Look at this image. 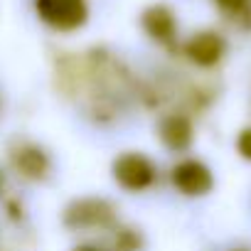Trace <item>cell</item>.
<instances>
[{
	"instance_id": "obj_5",
	"label": "cell",
	"mask_w": 251,
	"mask_h": 251,
	"mask_svg": "<svg viewBox=\"0 0 251 251\" xmlns=\"http://www.w3.org/2000/svg\"><path fill=\"white\" fill-rule=\"evenodd\" d=\"M226 52V40L214 30H200L185 42V54L197 67H214Z\"/></svg>"
},
{
	"instance_id": "obj_3",
	"label": "cell",
	"mask_w": 251,
	"mask_h": 251,
	"mask_svg": "<svg viewBox=\"0 0 251 251\" xmlns=\"http://www.w3.org/2000/svg\"><path fill=\"white\" fill-rule=\"evenodd\" d=\"M113 222V207L106 200L84 197L67 207L64 224L72 229H94V226H108Z\"/></svg>"
},
{
	"instance_id": "obj_9",
	"label": "cell",
	"mask_w": 251,
	"mask_h": 251,
	"mask_svg": "<svg viewBox=\"0 0 251 251\" xmlns=\"http://www.w3.org/2000/svg\"><path fill=\"white\" fill-rule=\"evenodd\" d=\"M217 8L231 18H249L251 15V0H214Z\"/></svg>"
},
{
	"instance_id": "obj_7",
	"label": "cell",
	"mask_w": 251,
	"mask_h": 251,
	"mask_svg": "<svg viewBox=\"0 0 251 251\" xmlns=\"http://www.w3.org/2000/svg\"><path fill=\"white\" fill-rule=\"evenodd\" d=\"M192 138H195V128H192V121L182 113H170L168 118H163L160 123V141L175 151V153H182L192 146Z\"/></svg>"
},
{
	"instance_id": "obj_2",
	"label": "cell",
	"mask_w": 251,
	"mask_h": 251,
	"mask_svg": "<svg viewBox=\"0 0 251 251\" xmlns=\"http://www.w3.org/2000/svg\"><path fill=\"white\" fill-rule=\"evenodd\" d=\"M113 177L123 190L141 192V190H148L153 185L155 165L141 153H123L113 163Z\"/></svg>"
},
{
	"instance_id": "obj_6",
	"label": "cell",
	"mask_w": 251,
	"mask_h": 251,
	"mask_svg": "<svg viewBox=\"0 0 251 251\" xmlns=\"http://www.w3.org/2000/svg\"><path fill=\"white\" fill-rule=\"evenodd\" d=\"M141 25L148 32V37H153L155 42H163V45H170L177 35V18L168 5H151L143 13Z\"/></svg>"
},
{
	"instance_id": "obj_8",
	"label": "cell",
	"mask_w": 251,
	"mask_h": 251,
	"mask_svg": "<svg viewBox=\"0 0 251 251\" xmlns=\"http://www.w3.org/2000/svg\"><path fill=\"white\" fill-rule=\"evenodd\" d=\"M13 165L25 175V177H32V180H42L50 170V158L42 148L37 146H23L13 153Z\"/></svg>"
},
{
	"instance_id": "obj_10",
	"label": "cell",
	"mask_w": 251,
	"mask_h": 251,
	"mask_svg": "<svg viewBox=\"0 0 251 251\" xmlns=\"http://www.w3.org/2000/svg\"><path fill=\"white\" fill-rule=\"evenodd\" d=\"M138 236L131 231V229H123L118 231V239H116V251H136L138 249Z\"/></svg>"
},
{
	"instance_id": "obj_1",
	"label": "cell",
	"mask_w": 251,
	"mask_h": 251,
	"mask_svg": "<svg viewBox=\"0 0 251 251\" xmlns=\"http://www.w3.org/2000/svg\"><path fill=\"white\" fill-rule=\"evenodd\" d=\"M37 18L59 32H74L89 20L86 0H35Z\"/></svg>"
},
{
	"instance_id": "obj_12",
	"label": "cell",
	"mask_w": 251,
	"mask_h": 251,
	"mask_svg": "<svg viewBox=\"0 0 251 251\" xmlns=\"http://www.w3.org/2000/svg\"><path fill=\"white\" fill-rule=\"evenodd\" d=\"M74 251H101L99 246H94V244H84V246H76Z\"/></svg>"
},
{
	"instance_id": "obj_4",
	"label": "cell",
	"mask_w": 251,
	"mask_h": 251,
	"mask_svg": "<svg viewBox=\"0 0 251 251\" xmlns=\"http://www.w3.org/2000/svg\"><path fill=\"white\" fill-rule=\"evenodd\" d=\"M170 180L175 185L177 192L187 195V197H200V195H207L212 187H214V175L212 170L202 163V160H182L173 168L170 173Z\"/></svg>"
},
{
	"instance_id": "obj_11",
	"label": "cell",
	"mask_w": 251,
	"mask_h": 251,
	"mask_svg": "<svg viewBox=\"0 0 251 251\" xmlns=\"http://www.w3.org/2000/svg\"><path fill=\"white\" fill-rule=\"evenodd\" d=\"M236 151L244 160H251V128H244L236 136Z\"/></svg>"
}]
</instances>
